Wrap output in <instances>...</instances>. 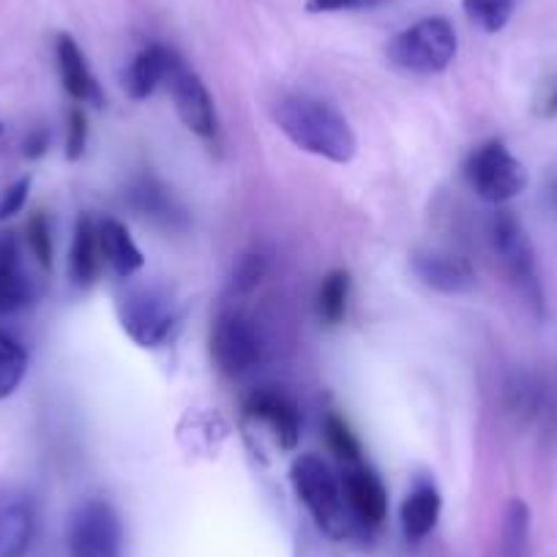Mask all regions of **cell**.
I'll list each match as a JSON object with an SVG mask.
<instances>
[{
    "label": "cell",
    "mask_w": 557,
    "mask_h": 557,
    "mask_svg": "<svg viewBox=\"0 0 557 557\" xmlns=\"http://www.w3.org/2000/svg\"><path fill=\"white\" fill-rule=\"evenodd\" d=\"M441 508L443 500L435 484H430V481L416 484V490L401 503V530H405V539L424 541L435 530L437 519H441Z\"/></svg>",
    "instance_id": "cell-19"
},
{
    "label": "cell",
    "mask_w": 557,
    "mask_h": 557,
    "mask_svg": "<svg viewBox=\"0 0 557 557\" xmlns=\"http://www.w3.org/2000/svg\"><path fill=\"white\" fill-rule=\"evenodd\" d=\"M178 61L175 50L164 45H151L139 52L132 61L126 72V90L134 101H146L148 96H153V90L162 83H168V74L173 69V63Z\"/></svg>",
    "instance_id": "cell-17"
},
{
    "label": "cell",
    "mask_w": 557,
    "mask_h": 557,
    "mask_svg": "<svg viewBox=\"0 0 557 557\" xmlns=\"http://www.w3.org/2000/svg\"><path fill=\"white\" fill-rule=\"evenodd\" d=\"M457 50L459 39L454 25L446 17H426L391 39L388 61L407 74L432 77L451 66Z\"/></svg>",
    "instance_id": "cell-4"
},
{
    "label": "cell",
    "mask_w": 557,
    "mask_h": 557,
    "mask_svg": "<svg viewBox=\"0 0 557 557\" xmlns=\"http://www.w3.org/2000/svg\"><path fill=\"white\" fill-rule=\"evenodd\" d=\"M36 535L34 497L23 490L0 492V557H25Z\"/></svg>",
    "instance_id": "cell-12"
},
{
    "label": "cell",
    "mask_w": 557,
    "mask_h": 557,
    "mask_svg": "<svg viewBox=\"0 0 557 557\" xmlns=\"http://www.w3.org/2000/svg\"><path fill=\"white\" fill-rule=\"evenodd\" d=\"M273 123L293 146L334 164H350L358 153V137L350 121L323 99L290 94L273 104Z\"/></svg>",
    "instance_id": "cell-1"
},
{
    "label": "cell",
    "mask_w": 557,
    "mask_h": 557,
    "mask_svg": "<svg viewBox=\"0 0 557 557\" xmlns=\"http://www.w3.org/2000/svg\"><path fill=\"white\" fill-rule=\"evenodd\" d=\"M293 490L307 506L318 528L331 539H347L352 533L350 508H347L342 481L331 473L329 465L318 454H301L290 468Z\"/></svg>",
    "instance_id": "cell-2"
},
{
    "label": "cell",
    "mask_w": 557,
    "mask_h": 557,
    "mask_svg": "<svg viewBox=\"0 0 557 557\" xmlns=\"http://www.w3.org/2000/svg\"><path fill=\"white\" fill-rule=\"evenodd\" d=\"M465 175H468L475 195L497 208L517 200L530 184L524 164L503 146L500 139H490V143L475 148L465 164Z\"/></svg>",
    "instance_id": "cell-5"
},
{
    "label": "cell",
    "mask_w": 557,
    "mask_h": 557,
    "mask_svg": "<svg viewBox=\"0 0 557 557\" xmlns=\"http://www.w3.org/2000/svg\"><path fill=\"white\" fill-rule=\"evenodd\" d=\"M121 325L139 347H162L178 329V309L159 287H139L117 304Z\"/></svg>",
    "instance_id": "cell-6"
},
{
    "label": "cell",
    "mask_w": 557,
    "mask_h": 557,
    "mask_svg": "<svg viewBox=\"0 0 557 557\" xmlns=\"http://www.w3.org/2000/svg\"><path fill=\"white\" fill-rule=\"evenodd\" d=\"M101 265H104V257H101L99 224L90 213H83L74 227L72 251H69V276L77 287H90L99 278Z\"/></svg>",
    "instance_id": "cell-16"
},
{
    "label": "cell",
    "mask_w": 557,
    "mask_h": 557,
    "mask_svg": "<svg viewBox=\"0 0 557 557\" xmlns=\"http://www.w3.org/2000/svg\"><path fill=\"white\" fill-rule=\"evenodd\" d=\"M323 430H325V441H329V448L342 459V462L347 465L361 462V446H358L356 435L350 432L345 418L336 416V412H329V416H325Z\"/></svg>",
    "instance_id": "cell-25"
},
{
    "label": "cell",
    "mask_w": 557,
    "mask_h": 557,
    "mask_svg": "<svg viewBox=\"0 0 557 557\" xmlns=\"http://www.w3.org/2000/svg\"><path fill=\"white\" fill-rule=\"evenodd\" d=\"M530 511L522 500L508 503L506 524H503V557H524L528 552Z\"/></svg>",
    "instance_id": "cell-24"
},
{
    "label": "cell",
    "mask_w": 557,
    "mask_h": 557,
    "mask_svg": "<svg viewBox=\"0 0 557 557\" xmlns=\"http://www.w3.org/2000/svg\"><path fill=\"white\" fill-rule=\"evenodd\" d=\"M535 115L557 117V74L541 88L539 99H535Z\"/></svg>",
    "instance_id": "cell-31"
},
{
    "label": "cell",
    "mask_w": 557,
    "mask_h": 557,
    "mask_svg": "<svg viewBox=\"0 0 557 557\" xmlns=\"http://www.w3.org/2000/svg\"><path fill=\"white\" fill-rule=\"evenodd\" d=\"M34 298L28 273L20 262V246L14 233L0 230V314H14Z\"/></svg>",
    "instance_id": "cell-15"
},
{
    "label": "cell",
    "mask_w": 557,
    "mask_h": 557,
    "mask_svg": "<svg viewBox=\"0 0 557 557\" xmlns=\"http://www.w3.org/2000/svg\"><path fill=\"white\" fill-rule=\"evenodd\" d=\"M342 490H345L347 508H350L352 519L358 524L380 528L385 522V517H388V492H385L383 481L374 470L363 468V465H347Z\"/></svg>",
    "instance_id": "cell-11"
},
{
    "label": "cell",
    "mask_w": 557,
    "mask_h": 557,
    "mask_svg": "<svg viewBox=\"0 0 557 557\" xmlns=\"http://www.w3.org/2000/svg\"><path fill=\"white\" fill-rule=\"evenodd\" d=\"M55 58H58V72H61L63 88L79 104H104V94H101L99 83H96L94 72H90L85 52L79 50L77 41L69 34H61L55 41Z\"/></svg>",
    "instance_id": "cell-14"
},
{
    "label": "cell",
    "mask_w": 557,
    "mask_h": 557,
    "mask_svg": "<svg viewBox=\"0 0 557 557\" xmlns=\"http://www.w3.org/2000/svg\"><path fill=\"white\" fill-rule=\"evenodd\" d=\"M88 148V115L83 107H72L69 112V134H66V159L79 162Z\"/></svg>",
    "instance_id": "cell-27"
},
{
    "label": "cell",
    "mask_w": 557,
    "mask_h": 557,
    "mask_svg": "<svg viewBox=\"0 0 557 557\" xmlns=\"http://www.w3.org/2000/svg\"><path fill=\"white\" fill-rule=\"evenodd\" d=\"M50 132L47 128H34V132L25 137V157L28 159H41L47 153V148H50Z\"/></svg>",
    "instance_id": "cell-32"
},
{
    "label": "cell",
    "mask_w": 557,
    "mask_h": 557,
    "mask_svg": "<svg viewBox=\"0 0 557 557\" xmlns=\"http://www.w3.org/2000/svg\"><path fill=\"white\" fill-rule=\"evenodd\" d=\"M410 268L421 285L441 296H468L475 287V268L451 251H416Z\"/></svg>",
    "instance_id": "cell-10"
},
{
    "label": "cell",
    "mask_w": 557,
    "mask_h": 557,
    "mask_svg": "<svg viewBox=\"0 0 557 557\" xmlns=\"http://www.w3.org/2000/svg\"><path fill=\"white\" fill-rule=\"evenodd\" d=\"M128 202H132V208L139 216L153 219V222L164 224V227H184L186 224L184 208L175 202L168 186L159 184L157 178H139L132 186V191H128Z\"/></svg>",
    "instance_id": "cell-20"
},
{
    "label": "cell",
    "mask_w": 557,
    "mask_h": 557,
    "mask_svg": "<svg viewBox=\"0 0 557 557\" xmlns=\"http://www.w3.org/2000/svg\"><path fill=\"white\" fill-rule=\"evenodd\" d=\"M555 200H557V186H555Z\"/></svg>",
    "instance_id": "cell-34"
},
{
    "label": "cell",
    "mask_w": 557,
    "mask_h": 557,
    "mask_svg": "<svg viewBox=\"0 0 557 557\" xmlns=\"http://www.w3.org/2000/svg\"><path fill=\"white\" fill-rule=\"evenodd\" d=\"M385 0H307L309 14H339V12H363V9L383 7Z\"/></svg>",
    "instance_id": "cell-30"
},
{
    "label": "cell",
    "mask_w": 557,
    "mask_h": 557,
    "mask_svg": "<svg viewBox=\"0 0 557 557\" xmlns=\"http://www.w3.org/2000/svg\"><path fill=\"white\" fill-rule=\"evenodd\" d=\"M168 85H170V94H173L175 110H178V117L184 121V126L202 139L216 137L219 134L216 104H213L211 94H208L200 74H197L195 69L186 66V63L178 58V61L173 63V69H170Z\"/></svg>",
    "instance_id": "cell-8"
},
{
    "label": "cell",
    "mask_w": 557,
    "mask_h": 557,
    "mask_svg": "<svg viewBox=\"0 0 557 557\" xmlns=\"http://www.w3.org/2000/svg\"><path fill=\"white\" fill-rule=\"evenodd\" d=\"M28 246L34 251V257L39 260L41 268L50 271L52 268V233H50V219H47L45 211H36L34 216L28 219Z\"/></svg>",
    "instance_id": "cell-26"
},
{
    "label": "cell",
    "mask_w": 557,
    "mask_h": 557,
    "mask_svg": "<svg viewBox=\"0 0 557 557\" xmlns=\"http://www.w3.org/2000/svg\"><path fill=\"white\" fill-rule=\"evenodd\" d=\"M211 350L219 369L230 374V377H238V374H246L260 361V334H257L251 320H246L244 314H224L216 323V329H213Z\"/></svg>",
    "instance_id": "cell-9"
},
{
    "label": "cell",
    "mask_w": 557,
    "mask_h": 557,
    "mask_svg": "<svg viewBox=\"0 0 557 557\" xmlns=\"http://www.w3.org/2000/svg\"><path fill=\"white\" fill-rule=\"evenodd\" d=\"M30 184H34V178H30V175H23V178L14 181V184L0 195V222H7L14 213L23 211L30 195Z\"/></svg>",
    "instance_id": "cell-28"
},
{
    "label": "cell",
    "mask_w": 557,
    "mask_h": 557,
    "mask_svg": "<svg viewBox=\"0 0 557 557\" xmlns=\"http://www.w3.org/2000/svg\"><path fill=\"white\" fill-rule=\"evenodd\" d=\"M28 372V352L9 331L0 329V399H9Z\"/></svg>",
    "instance_id": "cell-22"
},
{
    "label": "cell",
    "mask_w": 557,
    "mask_h": 557,
    "mask_svg": "<svg viewBox=\"0 0 557 557\" xmlns=\"http://www.w3.org/2000/svg\"><path fill=\"white\" fill-rule=\"evenodd\" d=\"M123 524L107 500H85L69 522V557H121Z\"/></svg>",
    "instance_id": "cell-7"
},
{
    "label": "cell",
    "mask_w": 557,
    "mask_h": 557,
    "mask_svg": "<svg viewBox=\"0 0 557 557\" xmlns=\"http://www.w3.org/2000/svg\"><path fill=\"white\" fill-rule=\"evenodd\" d=\"M486 238H490L492 255L497 257L503 273L511 278V285L517 287L524 304L533 307L535 314H544V287H541L539 265H535V251L517 213L497 208L486 224Z\"/></svg>",
    "instance_id": "cell-3"
},
{
    "label": "cell",
    "mask_w": 557,
    "mask_h": 557,
    "mask_svg": "<svg viewBox=\"0 0 557 557\" xmlns=\"http://www.w3.org/2000/svg\"><path fill=\"white\" fill-rule=\"evenodd\" d=\"M265 257L262 255H246L235 268V287L240 293H249L260 285V278L265 276Z\"/></svg>",
    "instance_id": "cell-29"
},
{
    "label": "cell",
    "mask_w": 557,
    "mask_h": 557,
    "mask_svg": "<svg viewBox=\"0 0 557 557\" xmlns=\"http://www.w3.org/2000/svg\"><path fill=\"white\" fill-rule=\"evenodd\" d=\"M0 134H3V123H0Z\"/></svg>",
    "instance_id": "cell-33"
},
{
    "label": "cell",
    "mask_w": 557,
    "mask_h": 557,
    "mask_svg": "<svg viewBox=\"0 0 557 557\" xmlns=\"http://www.w3.org/2000/svg\"><path fill=\"white\" fill-rule=\"evenodd\" d=\"M347 301H350V273L342 268L325 273L318 290L320 320L325 325H339L347 318Z\"/></svg>",
    "instance_id": "cell-21"
},
{
    "label": "cell",
    "mask_w": 557,
    "mask_h": 557,
    "mask_svg": "<svg viewBox=\"0 0 557 557\" xmlns=\"http://www.w3.org/2000/svg\"><path fill=\"white\" fill-rule=\"evenodd\" d=\"M99 244H101V257H104L107 265L112 268L117 278H128L146 265V257L139 251V246L134 244L132 233L126 230V224H121L117 219H101L99 222Z\"/></svg>",
    "instance_id": "cell-18"
},
{
    "label": "cell",
    "mask_w": 557,
    "mask_h": 557,
    "mask_svg": "<svg viewBox=\"0 0 557 557\" xmlns=\"http://www.w3.org/2000/svg\"><path fill=\"white\" fill-rule=\"evenodd\" d=\"M513 3L517 0H462V9L470 17V23L479 25L481 30L500 34L508 25V20H511Z\"/></svg>",
    "instance_id": "cell-23"
},
{
    "label": "cell",
    "mask_w": 557,
    "mask_h": 557,
    "mask_svg": "<svg viewBox=\"0 0 557 557\" xmlns=\"http://www.w3.org/2000/svg\"><path fill=\"white\" fill-rule=\"evenodd\" d=\"M246 416L260 418L271 426L273 437L285 451H296L298 441H301V412H298L296 401L285 396L282 391L262 388L246 399L244 405Z\"/></svg>",
    "instance_id": "cell-13"
}]
</instances>
